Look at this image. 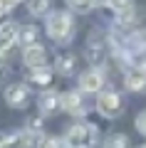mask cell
Instances as JSON below:
<instances>
[{
  "instance_id": "cell-1",
  "label": "cell",
  "mask_w": 146,
  "mask_h": 148,
  "mask_svg": "<svg viewBox=\"0 0 146 148\" xmlns=\"http://www.w3.org/2000/svg\"><path fill=\"white\" fill-rule=\"evenodd\" d=\"M45 32L55 45H67L74 37V17L69 10H52L45 17Z\"/></svg>"
},
{
  "instance_id": "cell-2",
  "label": "cell",
  "mask_w": 146,
  "mask_h": 148,
  "mask_svg": "<svg viewBox=\"0 0 146 148\" xmlns=\"http://www.w3.org/2000/svg\"><path fill=\"white\" fill-rule=\"evenodd\" d=\"M64 143L67 146H74V148H94L99 143V131L94 123H87V121H79V123H72V126L64 131Z\"/></svg>"
},
{
  "instance_id": "cell-3",
  "label": "cell",
  "mask_w": 146,
  "mask_h": 148,
  "mask_svg": "<svg viewBox=\"0 0 146 148\" xmlns=\"http://www.w3.org/2000/svg\"><path fill=\"white\" fill-rule=\"evenodd\" d=\"M97 111H99L104 119H116L121 116V111H124V101L116 91L111 89H104L97 94Z\"/></svg>"
},
{
  "instance_id": "cell-4",
  "label": "cell",
  "mask_w": 146,
  "mask_h": 148,
  "mask_svg": "<svg viewBox=\"0 0 146 148\" xmlns=\"http://www.w3.org/2000/svg\"><path fill=\"white\" fill-rule=\"evenodd\" d=\"M77 84H79V91L82 94H99V91H104L107 77L102 72V67H89V69H84L79 74Z\"/></svg>"
},
{
  "instance_id": "cell-5",
  "label": "cell",
  "mask_w": 146,
  "mask_h": 148,
  "mask_svg": "<svg viewBox=\"0 0 146 148\" xmlns=\"http://www.w3.org/2000/svg\"><path fill=\"white\" fill-rule=\"evenodd\" d=\"M40 138H42L40 123L32 121V126H27V128H22V131L12 133V136H10V143H8L5 148H37Z\"/></svg>"
},
{
  "instance_id": "cell-6",
  "label": "cell",
  "mask_w": 146,
  "mask_h": 148,
  "mask_svg": "<svg viewBox=\"0 0 146 148\" xmlns=\"http://www.w3.org/2000/svg\"><path fill=\"white\" fill-rule=\"evenodd\" d=\"M22 64L27 69H40V67H47V52L42 45H30V47H22Z\"/></svg>"
},
{
  "instance_id": "cell-7",
  "label": "cell",
  "mask_w": 146,
  "mask_h": 148,
  "mask_svg": "<svg viewBox=\"0 0 146 148\" xmlns=\"http://www.w3.org/2000/svg\"><path fill=\"white\" fill-rule=\"evenodd\" d=\"M37 106L45 116H52L57 111H62V94L55 89H45L40 96H37Z\"/></svg>"
},
{
  "instance_id": "cell-8",
  "label": "cell",
  "mask_w": 146,
  "mask_h": 148,
  "mask_svg": "<svg viewBox=\"0 0 146 148\" xmlns=\"http://www.w3.org/2000/svg\"><path fill=\"white\" fill-rule=\"evenodd\" d=\"M5 101L10 109H25L30 101V86L27 84H10L5 89Z\"/></svg>"
},
{
  "instance_id": "cell-9",
  "label": "cell",
  "mask_w": 146,
  "mask_h": 148,
  "mask_svg": "<svg viewBox=\"0 0 146 148\" xmlns=\"http://www.w3.org/2000/svg\"><path fill=\"white\" fill-rule=\"evenodd\" d=\"M62 111L72 114V116H84L87 114V104H84V94L82 91H64L62 94Z\"/></svg>"
},
{
  "instance_id": "cell-10",
  "label": "cell",
  "mask_w": 146,
  "mask_h": 148,
  "mask_svg": "<svg viewBox=\"0 0 146 148\" xmlns=\"http://www.w3.org/2000/svg\"><path fill=\"white\" fill-rule=\"evenodd\" d=\"M84 57H87L89 64H94V67H102V64L107 62V45H104V40H99V37H92V40H87Z\"/></svg>"
},
{
  "instance_id": "cell-11",
  "label": "cell",
  "mask_w": 146,
  "mask_h": 148,
  "mask_svg": "<svg viewBox=\"0 0 146 148\" xmlns=\"http://www.w3.org/2000/svg\"><path fill=\"white\" fill-rule=\"evenodd\" d=\"M17 35H20V25H17L15 20L0 22V49L8 52L12 45H17Z\"/></svg>"
},
{
  "instance_id": "cell-12",
  "label": "cell",
  "mask_w": 146,
  "mask_h": 148,
  "mask_svg": "<svg viewBox=\"0 0 146 148\" xmlns=\"http://www.w3.org/2000/svg\"><path fill=\"white\" fill-rule=\"evenodd\" d=\"M124 86H126V91L146 89V72L141 67H136V64H131V67L126 69V74H124Z\"/></svg>"
},
{
  "instance_id": "cell-13",
  "label": "cell",
  "mask_w": 146,
  "mask_h": 148,
  "mask_svg": "<svg viewBox=\"0 0 146 148\" xmlns=\"http://www.w3.org/2000/svg\"><path fill=\"white\" fill-rule=\"evenodd\" d=\"M74 67H77L74 54H57V59H55V72L57 74L69 77V74H74Z\"/></svg>"
},
{
  "instance_id": "cell-14",
  "label": "cell",
  "mask_w": 146,
  "mask_h": 148,
  "mask_svg": "<svg viewBox=\"0 0 146 148\" xmlns=\"http://www.w3.org/2000/svg\"><path fill=\"white\" fill-rule=\"evenodd\" d=\"M32 17H47L52 12V0H30V5H27Z\"/></svg>"
},
{
  "instance_id": "cell-15",
  "label": "cell",
  "mask_w": 146,
  "mask_h": 148,
  "mask_svg": "<svg viewBox=\"0 0 146 148\" xmlns=\"http://www.w3.org/2000/svg\"><path fill=\"white\" fill-rule=\"evenodd\" d=\"M35 42H37V27L35 25H22L20 35H17V45L30 47V45H35Z\"/></svg>"
},
{
  "instance_id": "cell-16",
  "label": "cell",
  "mask_w": 146,
  "mask_h": 148,
  "mask_svg": "<svg viewBox=\"0 0 146 148\" xmlns=\"http://www.w3.org/2000/svg\"><path fill=\"white\" fill-rule=\"evenodd\" d=\"M30 79H32V84H40V86L52 84V69H50V64L47 67H40V69H32Z\"/></svg>"
},
{
  "instance_id": "cell-17",
  "label": "cell",
  "mask_w": 146,
  "mask_h": 148,
  "mask_svg": "<svg viewBox=\"0 0 146 148\" xmlns=\"http://www.w3.org/2000/svg\"><path fill=\"white\" fill-rule=\"evenodd\" d=\"M129 136H124V133H111V136H107V141L102 143V148H129Z\"/></svg>"
},
{
  "instance_id": "cell-18",
  "label": "cell",
  "mask_w": 146,
  "mask_h": 148,
  "mask_svg": "<svg viewBox=\"0 0 146 148\" xmlns=\"http://www.w3.org/2000/svg\"><path fill=\"white\" fill-rule=\"evenodd\" d=\"M69 5V10H74V12H89L94 5H97V0H64Z\"/></svg>"
},
{
  "instance_id": "cell-19",
  "label": "cell",
  "mask_w": 146,
  "mask_h": 148,
  "mask_svg": "<svg viewBox=\"0 0 146 148\" xmlns=\"http://www.w3.org/2000/svg\"><path fill=\"white\" fill-rule=\"evenodd\" d=\"M37 148H64V138L45 136V133H42V138H40V143H37Z\"/></svg>"
},
{
  "instance_id": "cell-20",
  "label": "cell",
  "mask_w": 146,
  "mask_h": 148,
  "mask_svg": "<svg viewBox=\"0 0 146 148\" xmlns=\"http://www.w3.org/2000/svg\"><path fill=\"white\" fill-rule=\"evenodd\" d=\"M107 5L114 10V15L116 12H129V10H134V0H109Z\"/></svg>"
},
{
  "instance_id": "cell-21",
  "label": "cell",
  "mask_w": 146,
  "mask_h": 148,
  "mask_svg": "<svg viewBox=\"0 0 146 148\" xmlns=\"http://www.w3.org/2000/svg\"><path fill=\"white\" fill-rule=\"evenodd\" d=\"M134 123H136V131H139L141 136L146 138V109H144V111H139V116L134 119Z\"/></svg>"
},
{
  "instance_id": "cell-22",
  "label": "cell",
  "mask_w": 146,
  "mask_h": 148,
  "mask_svg": "<svg viewBox=\"0 0 146 148\" xmlns=\"http://www.w3.org/2000/svg\"><path fill=\"white\" fill-rule=\"evenodd\" d=\"M134 64H136V67H141V69L146 72V52H141L139 57H136V62H134Z\"/></svg>"
},
{
  "instance_id": "cell-23",
  "label": "cell",
  "mask_w": 146,
  "mask_h": 148,
  "mask_svg": "<svg viewBox=\"0 0 146 148\" xmlns=\"http://www.w3.org/2000/svg\"><path fill=\"white\" fill-rule=\"evenodd\" d=\"M10 136H12V133H5V131H0V148H5L8 143H10Z\"/></svg>"
},
{
  "instance_id": "cell-24",
  "label": "cell",
  "mask_w": 146,
  "mask_h": 148,
  "mask_svg": "<svg viewBox=\"0 0 146 148\" xmlns=\"http://www.w3.org/2000/svg\"><path fill=\"white\" fill-rule=\"evenodd\" d=\"M3 3H5V5H8V10H10V8H15L17 3H22V0H3Z\"/></svg>"
},
{
  "instance_id": "cell-25",
  "label": "cell",
  "mask_w": 146,
  "mask_h": 148,
  "mask_svg": "<svg viewBox=\"0 0 146 148\" xmlns=\"http://www.w3.org/2000/svg\"><path fill=\"white\" fill-rule=\"evenodd\" d=\"M3 12H8V5L3 3V0H0V15H3Z\"/></svg>"
},
{
  "instance_id": "cell-26",
  "label": "cell",
  "mask_w": 146,
  "mask_h": 148,
  "mask_svg": "<svg viewBox=\"0 0 146 148\" xmlns=\"http://www.w3.org/2000/svg\"><path fill=\"white\" fill-rule=\"evenodd\" d=\"M3 57H5V52H3V49H0V64H3Z\"/></svg>"
},
{
  "instance_id": "cell-27",
  "label": "cell",
  "mask_w": 146,
  "mask_h": 148,
  "mask_svg": "<svg viewBox=\"0 0 146 148\" xmlns=\"http://www.w3.org/2000/svg\"><path fill=\"white\" fill-rule=\"evenodd\" d=\"M64 148H74V146H67V143H64Z\"/></svg>"
},
{
  "instance_id": "cell-28",
  "label": "cell",
  "mask_w": 146,
  "mask_h": 148,
  "mask_svg": "<svg viewBox=\"0 0 146 148\" xmlns=\"http://www.w3.org/2000/svg\"><path fill=\"white\" fill-rule=\"evenodd\" d=\"M144 148H146V146H144Z\"/></svg>"
}]
</instances>
